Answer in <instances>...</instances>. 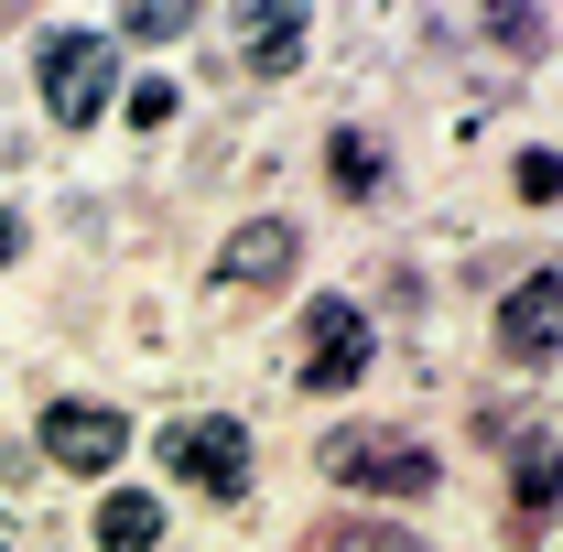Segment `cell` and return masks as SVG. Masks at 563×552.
Segmentation results:
<instances>
[{"label": "cell", "mask_w": 563, "mask_h": 552, "mask_svg": "<svg viewBox=\"0 0 563 552\" xmlns=\"http://www.w3.org/2000/svg\"><path fill=\"white\" fill-rule=\"evenodd\" d=\"M185 22H196L185 0H141V11H120V22H109V44H185Z\"/></svg>", "instance_id": "obj_12"}, {"label": "cell", "mask_w": 563, "mask_h": 552, "mask_svg": "<svg viewBox=\"0 0 563 552\" xmlns=\"http://www.w3.org/2000/svg\"><path fill=\"white\" fill-rule=\"evenodd\" d=\"M44 455H55L66 477H109V466L131 455V422L109 412V401H55V412H44Z\"/></svg>", "instance_id": "obj_5"}, {"label": "cell", "mask_w": 563, "mask_h": 552, "mask_svg": "<svg viewBox=\"0 0 563 552\" xmlns=\"http://www.w3.org/2000/svg\"><path fill=\"white\" fill-rule=\"evenodd\" d=\"M152 444H163V466H174L185 487H207V498H250V422L196 412V422H163Z\"/></svg>", "instance_id": "obj_2"}, {"label": "cell", "mask_w": 563, "mask_h": 552, "mask_svg": "<svg viewBox=\"0 0 563 552\" xmlns=\"http://www.w3.org/2000/svg\"><path fill=\"white\" fill-rule=\"evenodd\" d=\"M33 87H44V120H66V131H98V120L120 109V44H109V33H44V55H33Z\"/></svg>", "instance_id": "obj_1"}, {"label": "cell", "mask_w": 563, "mask_h": 552, "mask_svg": "<svg viewBox=\"0 0 563 552\" xmlns=\"http://www.w3.org/2000/svg\"><path fill=\"white\" fill-rule=\"evenodd\" d=\"M314 552H422V542H412V531H390V520H336Z\"/></svg>", "instance_id": "obj_13"}, {"label": "cell", "mask_w": 563, "mask_h": 552, "mask_svg": "<svg viewBox=\"0 0 563 552\" xmlns=\"http://www.w3.org/2000/svg\"><path fill=\"white\" fill-rule=\"evenodd\" d=\"M11 261H22V217L0 207V272H11Z\"/></svg>", "instance_id": "obj_15"}, {"label": "cell", "mask_w": 563, "mask_h": 552, "mask_svg": "<svg viewBox=\"0 0 563 552\" xmlns=\"http://www.w3.org/2000/svg\"><path fill=\"white\" fill-rule=\"evenodd\" d=\"M368 314H357L347 292H325V303H303V390H347L368 379Z\"/></svg>", "instance_id": "obj_4"}, {"label": "cell", "mask_w": 563, "mask_h": 552, "mask_svg": "<svg viewBox=\"0 0 563 552\" xmlns=\"http://www.w3.org/2000/svg\"><path fill=\"white\" fill-rule=\"evenodd\" d=\"M292 55H303V11H261L250 22V76L272 87V76H292Z\"/></svg>", "instance_id": "obj_11"}, {"label": "cell", "mask_w": 563, "mask_h": 552, "mask_svg": "<svg viewBox=\"0 0 563 552\" xmlns=\"http://www.w3.org/2000/svg\"><path fill=\"white\" fill-rule=\"evenodd\" d=\"M325 185H336L347 207H368V196H379V141H368V131H336V141H325Z\"/></svg>", "instance_id": "obj_10"}, {"label": "cell", "mask_w": 563, "mask_h": 552, "mask_svg": "<svg viewBox=\"0 0 563 552\" xmlns=\"http://www.w3.org/2000/svg\"><path fill=\"white\" fill-rule=\"evenodd\" d=\"M152 542H163V498L109 487V498H98V552H152Z\"/></svg>", "instance_id": "obj_8"}, {"label": "cell", "mask_w": 563, "mask_h": 552, "mask_svg": "<svg viewBox=\"0 0 563 552\" xmlns=\"http://www.w3.org/2000/svg\"><path fill=\"white\" fill-rule=\"evenodd\" d=\"M325 477H347V487H379V498H433V455L422 444H379V433H325Z\"/></svg>", "instance_id": "obj_3"}, {"label": "cell", "mask_w": 563, "mask_h": 552, "mask_svg": "<svg viewBox=\"0 0 563 552\" xmlns=\"http://www.w3.org/2000/svg\"><path fill=\"white\" fill-rule=\"evenodd\" d=\"M553 325H563V281L531 272L509 303H498V357H520V368H553Z\"/></svg>", "instance_id": "obj_6"}, {"label": "cell", "mask_w": 563, "mask_h": 552, "mask_svg": "<svg viewBox=\"0 0 563 552\" xmlns=\"http://www.w3.org/2000/svg\"><path fill=\"white\" fill-rule=\"evenodd\" d=\"M292 261H303V239H292V217H250V228H239V239L217 250V281H228V292H250V281H282Z\"/></svg>", "instance_id": "obj_7"}, {"label": "cell", "mask_w": 563, "mask_h": 552, "mask_svg": "<svg viewBox=\"0 0 563 552\" xmlns=\"http://www.w3.org/2000/svg\"><path fill=\"white\" fill-rule=\"evenodd\" d=\"M509 531H520V542H542V531H553V433H531V455H520V487H509Z\"/></svg>", "instance_id": "obj_9"}, {"label": "cell", "mask_w": 563, "mask_h": 552, "mask_svg": "<svg viewBox=\"0 0 563 552\" xmlns=\"http://www.w3.org/2000/svg\"><path fill=\"white\" fill-rule=\"evenodd\" d=\"M131 120H141V131H163V120H174V87H163V76H152V87H131Z\"/></svg>", "instance_id": "obj_14"}]
</instances>
